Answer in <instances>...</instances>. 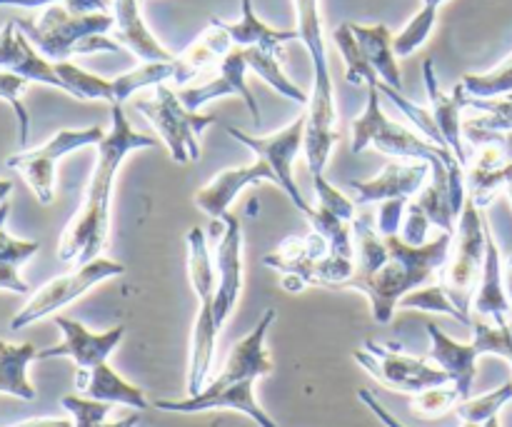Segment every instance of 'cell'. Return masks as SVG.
Wrapping results in <instances>:
<instances>
[{"instance_id":"6da1fadb","label":"cell","mask_w":512,"mask_h":427,"mask_svg":"<svg viewBox=\"0 0 512 427\" xmlns=\"http://www.w3.org/2000/svg\"><path fill=\"white\" fill-rule=\"evenodd\" d=\"M158 145L150 135L138 133L125 118L123 105H110V130L95 148V168L90 173L83 203L65 225L58 243V258L63 263H90L100 258L110 238V203H113L115 175L120 165L135 150H148Z\"/></svg>"},{"instance_id":"7a4b0ae2","label":"cell","mask_w":512,"mask_h":427,"mask_svg":"<svg viewBox=\"0 0 512 427\" xmlns=\"http://www.w3.org/2000/svg\"><path fill=\"white\" fill-rule=\"evenodd\" d=\"M388 255L370 273H355L345 290H358L370 300V313L380 325H388L400 300L413 290L433 283L453 248V233H440L425 245L405 243L400 235H388Z\"/></svg>"},{"instance_id":"3957f363","label":"cell","mask_w":512,"mask_h":427,"mask_svg":"<svg viewBox=\"0 0 512 427\" xmlns=\"http://www.w3.org/2000/svg\"><path fill=\"white\" fill-rule=\"evenodd\" d=\"M295 15H298L300 43L305 45L313 65V88H310V103L305 108V160H308L310 175L325 173L330 153L338 143V108H335V85L330 73L328 48H325L323 15H320V0H293Z\"/></svg>"},{"instance_id":"277c9868","label":"cell","mask_w":512,"mask_h":427,"mask_svg":"<svg viewBox=\"0 0 512 427\" xmlns=\"http://www.w3.org/2000/svg\"><path fill=\"white\" fill-rule=\"evenodd\" d=\"M15 23L50 63L70 60L73 55L120 50L118 40L108 38L115 28L113 13H75L58 3L40 10L38 18H20Z\"/></svg>"},{"instance_id":"5b68a950","label":"cell","mask_w":512,"mask_h":427,"mask_svg":"<svg viewBox=\"0 0 512 427\" xmlns=\"http://www.w3.org/2000/svg\"><path fill=\"white\" fill-rule=\"evenodd\" d=\"M188 275L195 298H198V313H195L193 338H190L188 395H198L208 385V375L215 360V345H218V335L223 330L215 318L218 275H215L213 250H210L208 238L198 225L188 230Z\"/></svg>"},{"instance_id":"8992f818","label":"cell","mask_w":512,"mask_h":427,"mask_svg":"<svg viewBox=\"0 0 512 427\" xmlns=\"http://www.w3.org/2000/svg\"><path fill=\"white\" fill-rule=\"evenodd\" d=\"M368 148L405 160H428V163H453V160H458L448 148H440L433 140L423 138L418 130H410L403 123H395L393 118H388V113L380 105L378 85H370L363 115L353 120L350 150L358 155L365 153Z\"/></svg>"},{"instance_id":"52a82bcc","label":"cell","mask_w":512,"mask_h":427,"mask_svg":"<svg viewBox=\"0 0 512 427\" xmlns=\"http://www.w3.org/2000/svg\"><path fill=\"white\" fill-rule=\"evenodd\" d=\"M485 228L488 223L483 218V210L468 195L453 235V248L438 273L440 288L445 290L450 303L468 318L485 263Z\"/></svg>"},{"instance_id":"ba28073f","label":"cell","mask_w":512,"mask_h":427,"mask_svg":"<svg viewBox=\"0 0 512 427\" xmlns=\"http://www.w3.org/2000/svg\"><path fill=\"white\" fill-rule=\"evenodd\" d=\"M138 113L148 120L160 135V140L168 148L170 158L178 165H193L198 163L203 150H200V135L208 125H213L215 115L193 113L185 108L180 95L175 93L170 85L160 83L155 85L150 98H140L135 103Z\"/></svg>"},{"instance_id":"9c48e42d","label":"cell","mask_w":512,"mask_h":427,"mask_svg":"<svg viewBox=\"0 0 512 427\" xmlns=\"http://www.w3.org/2000/svg\"><path fill=\"white\" fill-rule=\"evenodd\" d=\"M108 135V130L100 125H88V128H63L45 140L38 148H25L20 153L10 155L5 160L10 170L20 175L30 185L33 195L40 205H50L55 198V170L65 155L75 153L80 148L98 145Z\"/></svg>"},{"instance_id":"30bf717a","label":"cell","mask_w":512,"mask_h":427,"mask_svg":"<svg viewBox=\"0 0 512 427\" xmlns=\"http://www.w3.org/2000/svg\"><path fill=\"white\" fill-rule=\"evenodd\" d=\"M123 273H125V265L100 255V258L90 260V263L78 265V268L70 270V273L48 280V283H45L43 288L35 290V293L28 298V303L13 315V320H10V330L18 333V330L38 323V320L48 318V315H58L60 308L70 305L73 300L83 298V295L88 293V290H93L95 285H100L103 280H110L115 278V275H123Z\"/></svg>"},{"instance_id":"8fae6325","label":"cell","mask_w":512,"mask_h":427,"mask_svg":"<svg viewBox=\"0 0 512 427\" xmlns=\"http://www.w3.org/2000/svg\"><path fill=\"white\" fill-rule=\"evenodd\" d=\"M225 133L233 140H238L240 145H245L255 155V160H263L273 170L275 180H278V188L293 200L295 208L303 215H310L313 205L305 203L303 193H300L298 183L293 178L295 158L305 150V113L298 115L293 123L285 125L278 133L250 135L245 130H238L235 125H225Z\"/></svg>"},{"instance_id":"7c38bea8","label":"cell","mask_w":512,"mask_h":427,"mask_svg":"<svg viewBox=\"0 0 512 427\" xmlns=\"http://www.w3.org/2000/svg\"><path fill=\"white\" fill-rule=\"evenodd\" d=\"M355 363L363 370H368L380 385L398 393L418 395L428 388H438V385H448L450 378L445 370L430 363V358H415V355H405L400 350L388 348V345H378L373 340L363 345L353 353Z\"/></svg>"},{"instance_id":"4fadbf2b","label":"cell","mask_w":512,"mask_h":427,"mask_svg":"<svg viewBox=\"0 0 512 427\" xmlns=\"http://www.w3.org/2000/svg\"><path fill=\"white\" fill-rule=\"evenodd\" d=\"M155 408L163 413H210V410H235V413L248 415L260 427H278L273 418L263 410V405L255 400V380L243 383H208L198 395H188L185 400H158Z\"/></svg>"},{"instance_id":"5bb4252c","label":"cell","mask_w":512,"mask_h":427,"mask_svg":"<svg viewBox=\"0 0 512 427\" xmlns=\"http://www.w3.org/2000/svg\"><path fill=\"white\" fill-rule=\"evenodd\" d=\"M468 195L480 210L493 203L495 195L512 183V133L493 135L485 143L475 145L465 165Z\"/></svg>"},{"instance_id":"9a60e30c","label":"cell","mask_w":512,"mask_h":427,"mask_svg":"<svg viewBox=\"0 0 512 427\" xmlns=\"http://www.w3.org/2000/svg\"><path fill=\"white\" fill-rule=\"evenodd\" d=\"M330 255L328 240L320 233L290 235L273 253L263 258L268 268L278 270L280 283L288 293H303L310 285H318V268Z\"/></svg>"},{"instance_id":"2e32d148","label":"cell","mask_w":512,"mask_h":427,"mask_svg":"<svg viewBox=\"0 0 512 427\" xmlns=\"http://www.w3.org/2000/svg\"><path fill=\"white\" fill-rule=\"evenodd\" d=\"M248 73L250 68H248V58H245V48L233 45V48L228 50V55L220 60L218 75H215V78H210L208 83H200V85H185V88L178 90V95L185 103V108L193 110V113H198L203 105L213 103V100L235 95V98H240L245 103L253 123L260 125L258 100H255L253 90L248 88V83H245V75Z\"/></svg>"},{"instance_id":"e0dca14e","label":"cell","mask_w":512,"mask_h":427,"mask_svg":"<svg viewBox=\"0 0 512 427\" xmlns=\"http://www.w3.org/2000/svg\"><path fill=\"white\" fill-rule=\"evenodd\" d=\"M218 290H215V318L223 328L243 293V223L238 215L220 218V238L213 250Z\"/></svg>"},{"instance_id":"ac0fdd59","label":"cell","mask_w":512,"mask_h":427,"mask_svg":"<svg viewBox=\"0 0 512 427\" xmlns=\"http://www.w3.org/2000/svg\"><path fill=\"white\" fill-rule=\"evenodd\" d=\"M55 325L63 333V340L53 348L38 350V360L70 358L78 365V370H90L100 363H108L125 335V325L110 328L105 333H90L83 323L65 318V315H55Z\"/></svg>"},{"instance_id":"d6986e66","label":"cell","mask_w":512,"mask_h":427,"mask_svg":"<svg viewBox=\"0 0 512 427\" xmlns=\"http://www.w3.org/2000/svg\"><path fill=\"white\" fill-rule=\"evenodd\" d=\"M430 178L428 160H405L385 165L383 173L370 180H350V195L355 205L385 203L395 198H415Z\"/></svg>"},{"instance_id":"ffe728a7","label":"cell","mask_w":512,"mask_h":427,"mask_svg":"<svg viewBox=\"0 0 512 427\" xmlns=\"http://www.w3.org/2000/svg\"><path fill=\"white\" fill-rule=\"evenodd\" d=\"M423 78H425V90H428L430 100V113H433L435 123H438L440 135H443L445 145H448L450 153L458 158V163L468 165V148H465V135H463V113L468 110V90L463 88V83L455 85L450 93H443L438 85V75H435L433 60H425L423 63Z\"/></svg>"},{"instance_id":"44dd1931","label":"cell","mask_w":512,"mask_h":427,"mask_svg":"<svg viewBox=\"0 0 512 427\" xmlns=\"http://www.w3.org/2000/svg\"><path fill=\"white\" fill-rule=\"evenodd\" d=\"M275 318H278V313L273 308L265 310L258 325L243 340H238L233 345V350H230L228 360H225L223 370L215 378V383H243V380H255L258 383L260 378L273 373V360H270L265 340H268Z\"/></svg>"},{"instance_id":"7402d4cb","label":"cell","mask_w":512,"mask_h":427,"mask_svg":"<svg viewBox=\"0 0 512 427\" xmlns=\"http://www.w3.org/2000/svg\"><path fill=\"white\" fill-rule=\"evenodd\" d=\"M430 335V360L438 365L440 370H445L450 378V385L458 390L460 400H468L473 393L475 373H478V358L483 355L475 340L470 343H458V340L450 338L443 328H438L435 323L425 325Z\"/></svg>"},{"instance_id":"603a6c76","label":"cell","mask_w":512,"mask_h":427,"mask_svg":"<svg viewBox=\"0 0 512 427\" xmlns=\"http://www.w3.org/2000/svg\"><path fill=\"white\" fill-rule=\"evenodd\" d=\"M258 183H273L275 180L273 170L263 163V160H255L250 165H240V168H228L223 173L215 175L205 188H200L195 193V205H198L203 213H208L213 220H220L223 215L230 213V205L233 200L243 193L245 188Z\"/></svg>"},{"instance_id":"cb8c5ba5","label":"cell","mask_w":512,"mask_h":427,"mask_svg":"<svg viewBox=\"0 0 512 427\" xmlns=\"http://www.w3.org/2000/svg\"><path fill=\"white\" fill-rule=\"evenodd\" d=\"M0 70H10V73L23 75L30 83H43L50 88L63 90V80L55 73V63H50L28 38L23 30L18 28L15 20L0 28Z\"/></svg>"},{"instance_id":"d4e9b609","label":"cell","mask_w":512,"mask_h":427,"mask_svg":"<svg viewBox=\"0 0 512 427\" xmlns=\"http://www.w3.org/2000/svg\"><path fill=\"white\" fill-rule=\"evenodd\" d=\"M470 313H473L475 318L490 320L493 325H508L512 315V305L503 283V258H500V248L498 243H495L490 225L485 228V263ZM473 315H470V318H473Z\"/></svg>"},{"instance_id":"484cf974","label":"cell","mask_w":512,"mask_h":427,"mask_svg":"<svg viewBox=\"0 0 512 427\" xmlns=\"http://www.w3.org/2000/svg\"><path fill=\"white\" fill-rule=\"evenodd\" d=\"M233 38L225 30L223 20L210 18V25L203 30L200 38H195L188 48L180 55H175V75L173 83L185 88L190 80L198 78L200 73L210 68H218L220 60L228 55V50L233 48Z\"/></svg>"},{"instance_id":"4316f807","label":"cell","mask_w":512,"mask_h":427,"mask_svg":"<svg viewBox=\"0 0 512 427\" xmlns=\"http://www.w3.org/2000/svg\"><path fill=\"white\" fill-rule=\"evenodd\" d=\"M113 18H115V40L130 50L135 58L143 63L150 60H173L175 55L160 43L148 28L140 13V0H113Z\"/></svg>"},{"instance_id":"83f0119b","label":"cell","mask_w":512,"mask_h":427,"mask_svg":"<svg viewBox=\"0 0 512 427\" xmlns=\"http://www.w3.org/2000/svg\"><path fill=\"white\" fill-rule=\"evenodd\" d=\"M75 385H78V393L85 398L103 400V403L113 405H125V408L133 410H148L150 403L145 398L143 390L138 385L128 383L118 370L110 363H100L90 370H78L75 375Z\"/></svg>"},{"instance_id":"f1b7e54d","label":"cell","mask_w":512,"mask_h":427,"mask_svg":"<svg viewBox=\"0 0 512 427\" xmlns=\"http://www.w3.org/2000/svg\"><path fill=\"white\" fill-rule=\"evenodd\" d=\"M468 110L475 113L463 120V135L468 145H480L493 135L512 133V93L495 95V98L468 95Z\"/></svg>"},{"instance_id":"f546056e","label":"cell","mask_w":512,"mask_h":427,"mask_svg":"<svg viewBox=\"0 0 512 427\" xmlns=\"http://www.w3.org/2000/svg\"><path fill=\"white\" fill-rule=\"evenodd\" d=\"M353 25V33L358 38L360 48H363L365 58L373 65V70L378 73V78L383 80L385 85L395 90H403V73H400L398 55H395V35L390 33L388 25L373 23V25Z\"/></svg>"},{"instance_id":"4dcf8cb0","label":"cell","mask_w":512,"mask_h":427,"mask_svg":"<svg viewBox=\"0 0 512 427\" xmlns=\"http://www.w3.org/2000/svg\"><path fill=\"white\" fill-rule=\"evenodd\" d=\"M225 30L230 33L235 45L240 48H260L268 50V53H278L283 45L300 40L298 28L295 30H280L268 25L265 20L258 18L253 8V0H240V20L238 23H225Z\"/></svg>"},{"instance_id":"1f68e13d","label":"cell","mask_w":512,"mask_h":427,"mask_svg":"<svg viewBox=\"0 0 512 427\" xmlns=\"http://www.w3.org/2000/svg\"><path fill=\"white\" fill-rule=\"evenodd\" d=\"M33 360H38V348L33 343L0 340V395L35 400V388L28 378V368Z\"/></svg>"},{"instance_id":"d6a6232c","label":"cell","mask_w":512,"mask_h":427,"mask_svg":"<svg viewBox=\"0 0 512 427\" xmlns=\"http://www.w3.org/2000/svg\"><path fill=\"white\" fill-rule=\"evenodd\" d=\"M175 75V58L173 60H150V63L135 65L128 73L110 78L113 83V105H123L125 100L133 98L138 90L155 88L160 83H168Z\"/></svg>"},{"instance_id":"836d02e7","label":"cell","mask_w":512,"mask_h":427,"mask_svg":"<svg viewBox=\"0 0 512 427\" xmlns=\"http://www.w3.org/2000/svg\"><path fill=\"white\" fill-rule=\"evenodd\" d=\"M55 73L63 80V93L73 95L78 100H103V103L113 105V83H110V78H100V75L75 65L73 60L55 63Z\"/></svg>"},{"instance_id":"e575fe53","label":"cell","mask_w":512,"mask_h":427,"mask_svg":"<svg viewBox=\"0 0 512 427\" xmlns=\"http://www.w3.org/2000/svg\"><path fill=\"white\" fill-rule=\"evenodd\" d=\"M245 58H248V68L253 70L260 80H265L275 93H280L283 98L308 108L310 93H305L300 85H295L293 80L285 75V70L280 68L275 53H268V50H260V48H245Z\"/></svg>"},{"instance_id":"d590c367","label":"cell","mask_w":512,"mask_h":427,"mask_svg":"<svg viewBox=\"0 0 512 427\" xmlns=\"http://www.w3.org/2000/svg\"><path fill=\"white\" fill-rule=\"evenodd\" d=\"M333 40L340 50V58L345 63V80L350 85H378L380 78L373 70V65L365 58L363 48H360L358 38L353 33V25L343 23L333 30Z\"/></svg>"},{"instance_id":"8d00e7d4","label":"cell","mask_w":512,"mask_h":427,"mask_svg":"<svg viewBox=\"0 0 512 427\" xmlns=\"http://www.w3.org/2000/svg\"><path fill=\"white\" fill-rule=\"evenodd\" d=\"M448 3V0H423V8L408 20L403 30L395 35V55L398 58H410L415 50H420L425 45V40L433 35L435 25H438V13L440 8Z\"/></svg>"},{"instance_id":"74e56055","label":"cell","mask_w":512,"mask_h":427,"mask_svg":"<svg viewBox=\"0 0 512 427\" xmlns=\"http://www.w3.org/2000/svg\"><path fill=\"white\" fill-rule=\"evenodd\" d=\"M512 400V380H508L505 385H500L498 390H490V393L478 395V398H468L460 400L455 405V413L463 423H473V425H485L490 418H498L500 410L505 408Z\"/></svg>"},{"instance_id":"f35d334b","label":"cell","mask_w":512,"mask_h":427,"mask_svg":"<svg viewBox=\"0 0 512 427\" xmlns=\"http://www.w3.org/2000/svg\"><path fill=\"white\" fill-rule=\"evenodd\" d=\"M378 90H380V95H385V98L393 100V103L398 105L400 113H403L405 118H408L410 123H413L415 128H418V133L423 135V138L433 140V143L440 145V148H448V145H445V140H443V135H440L438 123H435L433 113H430V108H423V105H415L413 100L405 98L403 90L390 88V85H385L383 80H380V83H378Z\"/></svg>"},{"instance_id":"ab89813d","label":"cell","mask_w":512,"mask_h":427,"mask_svg":"<svg viewBox=\"0 0 512 427\" xmlns=\"http://www.w3.org/2000/svg\"><path fill=\"white\" fill-rule=\"evenodd\" d=\"M460 83L473 98H495V95L512 93V53L488 73L463 75Z\"/></svg>"},{"instance_id":"60d3db41","label":"cell","mask_w":512,"mask_h":427,"mask_svg":"<svg viewBox=\"0 0 512 427\" xmlns=\"http://www.w3.org/2000/svg\"><path fill=\"white\" fill-rule=\"evenodd\" d=\"M30 80H25L23 75L10 73V70H0V100L13 108L15 118H18V143L28 145L30 138V115L28 108L23 105V95L28 90Z\"/></svg>"},{"instance_id":"b9f144b4","label":"cell","mask_w":512,"mask_h":427,"mask_svg":"<svg viewBox=\"0 0 512 427\" xmlns=\"http://www.w3.org/2000/svg\"><path fill=\"white\" fill-rule=\"evenodd\" d=\"M398 308H405V310H428V313L450 315V318L460 320V323H463V325H470L468 315H463L458 308H455L453 303H450V298H448V295H445V290L440 288V283L438 285H428V288L413 290V293H408L403 300H400Z\"/></svg>"},{"instance_id":"7bdbcfd3","label":"cell","mask_w":512,"mask_h":427,"mask_svg":"<svg viewBox=\"0 0 512 427\" xmlns=\"http://www.w3.org/2000/svg\"><path fill=\"white\" fill-rule=\"evenodd\" d=\"M65 410L70 413V420H73L75 427H95L110 418L115 405L103 403V400L85 398V395H63L60 400Z\"/></svg>"},{"instance_id":"ee69618b","label":"cell","mask_w":512,"mask_h":427,"mask_svg":"<svg viewBox=\"0 0 512 427\" xmlns=\"http://www.w3.org/2000/svg\"><path fill=\"white\" fill-rule=\"evenodd\" d=\"M458 403L460 395L453 385H438V388H428L423 393L413 395V413L420 415V418H440Z\"/></svg>"},{"instance_id":"f6af8a7d","label":"cell","mask_w":512,"mask_h":427,"mask_svg":"<svg viewBox=\"0 0 512 427\" xmlns=\"http://www.w3.org/2000/svg\"><path fill=\"white\" fill-rule=\"evenodd\" d=\"M313 188H315V205H323V208L333 210V213H338L340 218H345L353 223L355 220L353 198H348V195L340 193L335 185H330L328 180H325V173L313 175Z\"/></svg>"},{"instance_id":"bcb514c9","label":"cell","mask_w":512,"mask_h":427,"mask_svg":"<svg viewBox=\"0 0 512 427\" xmlns=\"http://www.w3.org/2000/svg\"><path fill=\"white\" fill-rule=\"evenodd\" d=\"M58 3L68 5L75 13H110L113 10V0H0V8L43 10Z\"/></svg>"},{"instance_id":"7dc6e473","label":"cell","mask_w":512,"mask_h":427,"mask_svg":"<svg viewBox=\"0 0 512 427\" xmlns=\"http://www.w3.org/2000/svg\"><path fill=\"white\" fill-rule=\"evenodd\" d=\"M408 203H410L408 198H395V200H385V203H380L378 218H375V230H378L383 238H388V235H400Z\"/></svg>"},{"instance_id":"c3c4849f","label":"cell","mask_w":512,"mask_h":427,"mask_svg":"<svg viewBox=\"0 0 512 427\" xmlns=\"http://www.w3.org/2000/svg\"><path fill=\"white\" fill-rule=\"evenodd\" d=\"M40 250L38 240H20L13 238L5 228H0V260H10V263H28L35 253Z\"/></svg>"},{"instance_id":"681fc988","label":"cell","mask_w":512,"mask_h":427,"mask_svg":"<svg viewBox=\"0 0 512 427\" xmlns=\"http://www.w3.org/2000/svg\"><path fill=\"white\" fill-rule=\"evenodd\" d=\"M20 265L10 263V260H0V290L3 293H15V295H33L30 293V285L20 278Z\"/></svg>"},{"instance_id":"f907efd6","label":"cell","mask_w":512,"mask_h":427,"mask_svg":"<svg viewBox=\"0 0 512 427\" xmlns=\"http://www.w3.org/2000/svg\"><path fill=\"white\" fill-rule=\"evenodd\" d=\"M358 398H360V403H363L365 408H368L370 413H373L375 418H378L380 423H383L385 427H408V425H405V423H400V420L395 418V415L390 413V410L385 408V405L380 403V400L375 398V395L370 393V390H360V393H358Z\"/></svg>"},{"instance_id":"816d5d0a","label":"cell","mask_w":512,"mask_h":427,"mask_svg":"<svg viewBox=\"0 0 512 427\" xmlns=\"http://www.w3.org/2000/svg\"><path fill=\"white\" fill-rule=\"evenodd\" d=\"M15 427H75L73 420L65 418H33L25 420V423H18Z\"/></svg>"},{"instance_id":"f5cc1de1","label":"cell","mask_w":512,"mask_h":427,"mask_svg":"<svg viewBox=\"0 0 512 427\" xmlns=\"http://www.w3.org/2000/svg\"><path fill=\"white\" fill-rule=\"evenodd\" d=\"M138 413H133V415H125V418H120V420H105V423H100V425H95V427H135L138 425Z\"/></svg>"},{"instance_id":"db71d44e","label":"cell","mask_w":512,"mask_h":427,"mask_svg":"<svg viewBox=\"0 0 512 427\" xmlns=\"http://www.w3.org/2000/svg\"><path fill=\"white\" fill-rule=\"evenodd\" d=\"M503 283H505V293H508V300L512 305V253L508 255V260L503 263Z\"/></svg>"},{"instance_id":"11a10c76","label":"cell","mask_w":512,"mask_h":427,"mask_svg":"<svg viewBox=\"0 0 512 427\" xmlns=\"http://www.w3.org/2000/svg\"><path fill=\"white\" fill-rule=\"evenodd\" d=\"M10 193H13V183L5 178H0V205L10 198Z\"/></svg>"},{"instance_id":"9f6ffc18","label":"cell","mask_w":512,"mask_h":427,"mask_svg":"<svg viewBox=\"0 0 512 427\" xmlns=\"http://www.w3.org/2000/svg\"><path fill=\"white\" fill-rule=\"evenodd\" d=\"M8 215H10V203L5 200V203L0 205V228H5V220H8Z\"/></svg>"},{"instance_id":"6f0895ef","label":"cell","mask_w":512,"mask_h":427,"mask_svg":"<svg viewBox=\"0 0 512 427\" xmlns=\"http://www.w3.org/2000/svg\"><path fill=\"white\" fill-rule=\"evenodd\" d=\"M508 328H510V345H508V355H505V360H508V363L512 365V315L508 320Z\"/></svg>"},{"instance_id":"680465c9","label":"cell","mask_w":512,"mask_h":427,"mask_svg":"<svg viewBox=\"0 0 512 427\" xmlns=\"http://www.w3.org/2000/svg\"><path fill=\"white\" fill-rule=\"evenodd\" d=\"M483 427H500V420H498V418H490L488 423H485Z\"/></svg>"},{"instance_id":"91938a15","label":"cell","mask_w":512,"mask_h":427,"mask_svg":"<svg viewBox=\"0 0 512 427\" xmlns=\"http://www.w3.org/2000/svg\"><path fill=\"white\" fill-rule=\"evenodd\" d=\"M505 193H508V198H510V205H512V183L508 185V188H505Z\"/></svg>"},{"instance_id":"94428289","label":"cell","mask_w":512,"mask_h":427,"mask_svg":"<svg viewBox=\"0 0 512 427\" xmlns=\"http://www.w3.org/2000/svg\"><path fill=\"white\" fill-rule=\"evenodd\" d=\"M463 427H483V425H473V423H463Z\"/></svg>"}]
</instances>
